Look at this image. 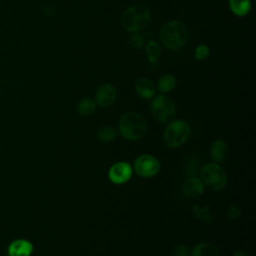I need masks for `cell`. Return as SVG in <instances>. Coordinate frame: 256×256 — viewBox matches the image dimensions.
<instances>
[{
	"label": "cell",
	"mask_w": 256,
	"mask_h": 256,
	"mask_svg": "<svg viewBox=\"0 0 256 256\" xmlns=\"http://www.w3.org/2000/svg\"><path fill=\"white\" fill-rule=\"evenodd\" d=\"M182 191L187 197H198L204 191V184L203 182L197 177H190L188 178L182 185Z\"/></svg>",
	"instance_id": "cell-11"
},
{
	"label": "cell",
	"mask_w": 256,
	"mask_h": 256,
	"mask_svg": "<svg viewBox=\"0 0 256 256\" xmlns=\"http://www.w3.org/2000/svg\"><path fill=\"white\" fill-rule=\"evenodd\" d=\"M96 109V103L90 98L82 99L78 104V111L80 114L87 116L92 114Z\"/></svg>",
	"instance_id": "cell-18"
},
{
	"label": "cell",
	"mask_w": 256,
	"mask_h": 256,
	"mask_svg": "<svg viewBox=\"0 0 256 256\" xmlns=\"http://www.w3.org/2000/svg\"><path fill=\"white\" fill-rule=\"evenodd\" d=\"M211 158L216 162L223 161L228 155V146L223 140H216L211 145L210 149Z\"/></svg>",
	"instance_id": "cell-13"
},
{
	"label": "cell",
	"mask_w": 256,
	"mask_h": 256,
	"mask_svg": "<svg viewBox=\"0 0 256 256\" xmlns=\"http://www.w3.org/2000/svg\"><path fill=\"white\" fill-rule=\"evenodd\" d=\"M119 131L128 140H139L145 135L147 124L139 113L126 112L119 121Z\"/></svg>",
	"instance_id": "cell-2"
},
{
	"label": "cell",
	"mask_w": 256,
	"mask_h": 256,
	"mask_svg": "<svg viewBox=\"0 0 256 256\" xmlns=\"http://www.w3.org/2000/svg\"><path fill=\"white\" fill-rule=\"evenodd\" d=\"M171 256H189V250H188L187 246L180 244L175 248V250Z\"/></svg>",
	"instance_id": "cell-23"
},
{
	"label": "cell",
	"mask_w": 256,
	"mask_h": 256,
	"mask_svg": "<svg viewBox=\"0 0 256 256\" xmlns=\"http://www.w3.org/2000/svg\"><path fill=\"white\" fill-rule=\"evenodd\" d=\"M150 19V12L147 7L135 4L128 7L121 16V23L125 30L136 33L143 29Z\"/></svg>",
	"instance_id": "cell-3"
},
{
	"label": "cell",
	"mask_w": 256,
	"mask_h": 256,
	"mask_svg": "<svg viewBox=\"0 0 256 256\" xmlns=\"http://www.w3.org/2000/svg\"><path fill=\"white\" fill-rule=\"evenodd\" d=\"M231 11L237 16H245L251 8L250 0H229Z\"/></svg>",
	"instance_id": "cell-15"
},
{
	"label": "cell",
	"mask_w": 256,
	"mask_h": 256,
	"mask_svg": "<svg viewBox=\"0 0 256 256\" xmlns=\"http://www.w3.org/2000/svg\"><path fill=\"white\" fill-rule=\"evenodd\" d=\"M233 256H249V255L244 251H237Z\"/></svg>",
	"instance_id": "cell-25"
},
{
	"label": "cell",
	"mask_w": 256,
	"mask_h": 256,
	"mask_svg": "<svg viewBox=\"0 0 256 256\" xmlns=\"http://www.w3.org/2000/svg\"><path fill=\"white\" fill-rule=\"evenodd\" d=\"M193 210H194V212H195V215H196L199 219L204 220L205 222H209V223L212 222V215H211V213L209 212V208H208V207L194 206Z\"/></svg>",
	"instance_id": "cell-20"
},
{
	"label": "cell",
	"mask_w": 256,
	"mask_h": 256,
	"mask_svg": "<svg viewBox=\"0 0 256 256\" xmlns=\"http://www.w3.org/2000/svg\"><path fill=\"white\" fill-rule=\"evenodd\" d=\"M189 256H218L217 248L207 242L196 244L189 252Z\"/></svg>",
	"instance_id": "cell-14"
},
{
	"label": "cell",
	"mask_w": 256,
	"mask_h": 256,
	"mask_svg": "<svg viewBox=\"0 0 256 256\" xmlns=\"http://www.w3.org/2000/svg\"><path fill=\"white\" fill-rule=\"evenodd\" d=\"M209 53H210L209 48L206 45L202 44L197 46L195 50V57L197 60H204L209 56Z\"/></svg>",
	"instance_id": "cell-21"
},
{
	"label": "cell",
	"mask_w": 256,
	"mask_h": 256,
	"mask_svg": "<svg viewBox=\"0 0 256 256\" xmlns=\"http://www.w3.org/2000/svg\"><path fill=\"white\" fill-rule=\"evenodd\" d=\"M190 135V127L183 120L170 122L165 128L163 139L168 147L176 148L181 146Z\"/></svg>",
	"instance_id": "cell-4"
},
{
	"label": "cell",
	"mask_w": 256,
	"mask_h": 256,
	"mask_svg": "<svg viewBox=\"0 0 256 256\" xmlns=\"http://www.w3.org/2000/svg\"><path fill=\"white\" fill-rule=\"evenodd\" d=\"M201 180L203 183L213 190H221L225 187L227 177L221 166L215 163L206 164L200 171Z\"/></svg>",
	"instance_id": "cell-5"
},
{
	"label": "cell",
	"mask_w": 256,
	"mask_h": 256,
	"mask_svg": "<svg viewBox=\"0 0 256 256\" xmlns=\"http://www.w3.org/2000/svg\"><path fill=\"white\" fill-rule=\"evenodd\" d=\"M239 210L235 206H231L228 211V217L231 219H236L239 216Z\"/></svg>",
	"instance_id": "cell-24"
},
{
	"label": "cell",
	"mask_w": 256,
	"mask_h": 256,
	"mask_svg": "<svg viewBox=\"0 0 256 256\" xmlns=\"http://www.w3.org/2000/svg\"><path fill=\"white\" fill-rule=\"evenodd\" d=\"M143 44H144L143 37L140 34L134 33L131 36V38H130V45L132 46V48H134V49H141Z\"/></svg>",
	"instance_id": "cell-22"
},
{
	"label": "cell",
	"mask_w": 256,
	"mask_h": 256,
	"mask_svg": "<svg viewBox=\"0 0 256 256\" xmlns=\"http://www.w3.org/2000/svg\"><path fill=\"white\" fill-rule=\"evenodd\" d=\"M33 251L31 242L25 239H17L10 243L8 247L9 256H30Z\"/></svg>",
	"instance_id": "cell-10"
},
{
	"label": "cell",
	"mask_w": 256,
	"mask_h": 256,
	"mask_svg": "<svg viewBox=\"0 0 256 256\" xmlns=\"http://www.w3.org/2000/svg\"><path fill=\"white\" fill-rule=\"evenodd\" d=\"M116 136H117V131L110 126L102 127L98 132V139L104 143L113 141L116 138Z\"/></svg>",
	"instance_id": "cell-19"
},
{
	"label": "cell",
	"mask_w": 256,
	"mask_h": 256,
	"mask_svg": "<svg viewBox=\"0 0 256 256\" xmlns=\"http://www.w3.org/2000/svg\"><path fill=\"white\" fill-rule=\"evenodd\" d=\"M162 43L169 49L175 50L181 48L187 38L188 30L185 24L179 20H171L166 22L159 32Z\"/></svg>",
	"instance_id": "cell-1"
},
{
	"label": "cell",
	"mask_w": 256,
	"mask_h": 256,
	"mask_svg": "<svg viewBox=\"0 0 256 256\" xmlns=\"http://www.w3.org/2000/svg\"><path fill=\"white\" fill-rule=\"evenodd\" d=\"M136 173L141 177H152L156 175L160 169L159 161L152 155L144 154L139 156L134 163Z\"/></svg>",
	"instance_id": "cell-7"
},
{
	"label": "cell",
	"mask_w": 256,
	"mask_h": 256,
	"mask_svg": "<svg viewBox=\"0 0 256 256\" xmlns=\"http://www.w3.org/2000/svg\"><path fill=\"white\" fill-rule=\"evenodd\" d=\"M117 97V91L115 87L111 84H103L101 85L95 95L96 102L101 107H109L111 106Z\"/></svg>",
	"instance_id": "cell-9"
},
{
	"label": "cell",
	"mask_w": 256,
	"mask_h": 256,
	"mask_svg": "<svg viewBox=\"0 0 256 256\" xmlns=\"http://www.w3.org/2000/svg\"><path fill=\"white\" fill-rule=\"evenodd\" d=\"M109 179L115 184L127 182L132 175L131 166L126 162H117L109 169Z\"/></svg>",
	"instance_id": "cell-8"
},
{
	"label": "cell",
	"mask_w": 256,
	"mask_h": 256,
	"mask_svg": "<svg viewBox=\"0 0 256 256\" xmlns=\"http://www.w3.org/2000/svg\"><path fill=\"white\" fill-rule=\"evenodd\" d=\"M135 90L137 94L144 99H150L155 94V86L148 78L138 79L135 83Z\"/></svg>",
	"instance_id": "cell-12"
},
{
	"label": "cell",
	"mask_w": 256,
	"mask_h": 256,
	"mask_svg": "<svg viewBox=\"0 0 256 256\" xmlns=\"http://www.w3.org/2000/svg\"><path fill=\"white\" fill-rule=\"evenodd\" d=\"M176 86V79L173 75L166 74L163 75L157 83V88L162 93H167L172 91Z\"/></svg>",
	"instance_id": "cell-16"
},
{
	"label": "cell",
	"mask_w": 256,
	"mask_h": 256,
	"mask_svg": "<svg viewBox=\"0 0 256 256\" xmlns=\"http://www.w3.org/2000/svg\"><path fill=\"white\" fill-rule=\"evenodd\" d=\"M150 107L154 118L162 123L171 121L176 114V107L174 102L165 95L156 96L152 100Z\"/></svg>",
	"instance_id": "cell-6"
},
{
	"label": "cell",
	"mask_w": 256,
	"mask_h": 256,
	"mask_svg": "<svg viewBox=\"0 0 256 256\" xmlns=\"http://www.w3.org/2000/svg\"><path fill=\"white\" fill-rule=\"evenodd\" d=\"M161 52V48L159 46V44L155 41H149L147 44H146V53H147V56H148V59H149V62L151 64H155L158 57H159V54Z\"/></svg>",
	"instance_id": "cell-17"
}]
</instances>
